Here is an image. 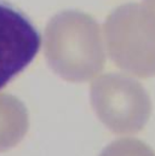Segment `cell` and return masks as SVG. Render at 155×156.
Returning a JSON list of instances; mask_svg holds the SVG:
<instances>
[{"label":"cell","mask_w":155,"mask_h":156,"mask_svg":"<svg viewBox=\"0 0 155 156\" xmlns=\"http://www.w3.org/2000/svg\"><path fill=\"white\" fill-rule=\"evenodd\" d=\"M44 51L51 69L68 81H87L104 67L99 26L80 11H62L50 20L44 34Z\"/></svg>","instance_id":"1"},{"label":"cell","mask_w":155,"mask_h":156,"mask_svg":"<svg viewBox=\"0 0 155 156\" xmlns=\"http://www.w3.org/2000/svg\"><path fill=\"white\" fill-rule=\"evenodd\" d=\"M106 45L112 61L139 78L155 75V16L143 4H125L104 23Z\"/></svg>","instance_id":"2"},{"label":"cell","mask_w":155,"mask_h":156,"mask_svg":"<svg viewBox=\"0 0 155 156\" xmlns=\"http://www.w3.org/2000/svg\"><path fill=\"white\" fill-rule=\"evenodd\" d=\"M91 104L98 119L112 132H139L152 114V102L146 88L122 74H106L91 85Z\"/></svg>","instance_id":"3"},{"label":"cell","mask_w":155,"mask_h":156,"mask_svg":"<svg viewBox=\"0 0 155 156\" xmlns=\"http://www.w3.org/2000/svg\"><path fill=\"white\" fill-rule=\"evenodd\" d=\"M40 42L38 29L29 18L0 0V88L31 64Z\"/></svg>","instance_id":"4"},{"label":"cell","mask_w":155,"mask_h":156,"mask_svg":"<svg viewBox=\"0 0 155 156\" xmlns=\"http://www.w3.org/2000/svg\"><path fill=\"white\" fill-rule=\"evenodd\" d=\"M29 128L24 104L16 97L0 93V153L16 147Z\"/></svg>","instance_id":"5"},{"label":"cell","mask_w":155,"mask_h":156,"mask_svg":"<svg viewBox=\"0 0 155 156\" xmlns=\"http://www.w3.org/2000/svg\"><path fill=\"white\" fill-rule=\"evenodd\" d=\"M99 156H155V153L139 139L122 138L106 147Z\"/></svg>","instance_id":"6"},{"label":"cell","mask_w":155,"mask_h":156,"mask_svg":"<svg viewBox=\"0 0 155 156\" xmlns=\"http://www.w3.org/2000/svg\"><path fill=\"white\" fill-rule=\"evenodd\" d=\"M143 5L155 16V0H143Z\"/></svg>","instance_id":"7"}]
</instances>
